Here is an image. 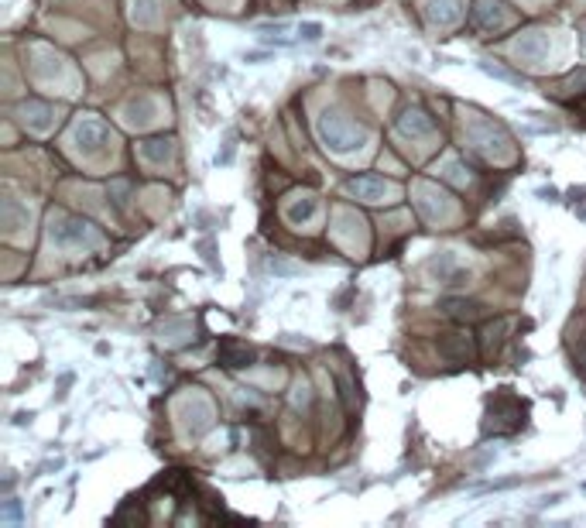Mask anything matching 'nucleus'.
Instances as JSON below:
<instances>
[{
	"instance_id": "obj_1",
	"label": "nucleus",
	"mask_w": 586,
	"mask_h": 528,
	"mask_svg": "<svg viewBox=\"0 0 586 528\" xmlns=\"http://www.w3.org/2000/svg\"><path fill=\"white\" fill-rule=\"evenodd\" d=\"M319 137L333 155H353L367 144V127L347 117L343 110H322L319 117Z\"/></svg>"
},
{
	"instance_id": "obj_2",
	"label": "nucleus",
	"mask_w": 586,
	"mask_h": 528,
	"mask_svg": "<svg viewBox=\"0 0 586 528\" xmlns=\"http://www.w3.org/2000/svg\"><path fill=\"white\" fill-rule=\"evenodd\" d=\"M463 137H466V144H470L477 155H483V158H490V161H507L514 155L511 134H507L501 124H494L490 117L470 113L466 124H463Z\"/></svg>"
},
{
	"instance_id": "obj_3",
	"label": "nucleus",
	"mask_w": 586,
	"mask_h": 528,
	"mask_svg": "<svg viewBox=\"0 0 586 528\" xmlns=\"http://www.w3.org/2000/svg\"><path fill=\"white\" fill-rule=\"evenodd\" d=\"M49 237L62 251H93V247L103 244L100 230L93 223H86L79 216H69V213H52L49 216Z\"/></svg>"
},
{
	"instance_id": "obj_4",
	"label": "nucleus",
	"mask_w": 586,
	"mask_h": 528,
	"mask_svg": "<svg viewBox=\"0 0 586 528\" xmlns=\"http://www.w3.org/2000/svg\"><path fill=\"white\" fill-rule=\"evenodd\" d=\"M528 419V405L521 398H514L511 391H497L487 401V419H483V432L487 436H511L518 432Z\"/></svg>"
},
{
	"instance_id": "obj_5",
	"label": "nucleus",
	"mask_w": 586,
	"mask_h": 528,
	"mask_svg": "<svg viewBox=\"0 0 586 528\" xmlns=\"http://www.w3.org/2000/svg\"><path fill=\"white\" fill-rule=\"evenodd\" d=\"M412 199H415V206L422 213V220H428V223H446V220H453V213H456L453 199L432 182L412 185Z\"/></svg>"
},
{
	"instance_id": "obj_6",
	"label": "nucleus",
	"mask_w": 586,
	"mask_h": 528,
	"mask_svg": "<svg viewBox=\"0 0 586 528\" xmlns=\"http://www.w3.org/2000/svg\"><path fill=\"white\" fill-rule=\"evenodd\" d=\"M72 144L79 148L82 155H103L113 148V134L103 120H96V117H79L76 124H72Z\"/></svg>"
},
{
	"instance_id": "obj_7",
	"label": "nucleus",
	"mask_w": 586,
	"mask_h": 528,
	"mask_svg": "<svg viewBox=\"0 0 586 528\" xmlns=\"http://www.w3.org/2000/svg\"><path fill=\"white\" fill-rule=\"evenodd\" d=\"M179 419H182V429L189 436H203L210 425H213V401L199 391H192L189 398L179 401Z\"/></svg>"
},
{
	"instance_id": "obj_8",
	"label": "nucleus",
	"mask_w": 586,
	"mask_h": 528,
	"mask_svg": "<svg viewBox=\"0 0 586 528\" xmlns=\"http://www.w3.org/2000/svg\"><path fill=\"white\" fill-rule=\"evenodd\" d=\"M435 346H439V357H442L446 364H473V360H477V340H473L466 329L439 337Z\"/></svg>"
},
{
	"instance_id": "obj_9",
	"label": "nucleus",
	"mask_w": 586,
	"mask_h": 528,
	"mask_svg": "<svg viewBox=\"0 0 586 528\" xmlns=\"http://www.w3.org/2000/svg\"><path fill=\"white\" fill-rule=\"evenodd\" d=\"M350 196H357L360 203H388L398 196V185L391 179H381V175H360V179H350Z\"/></svg>"
},
{
	"instance_id": "obj_10",
	"label": "nucleus",
	"mask_w": 586,
	"mask_h": 528,
	"mask_svg": "<svg viewBox=\"0 0 586 528\" xmlns=\"http://www.w3.org/2000/svg\"><path fill=\"white\" fill-rule=\"evenodd\" d=\"M428 275L439 282V285H459V282H466L470 278V271L459 264L453 251H442V254H435L432 261H428Z\"/></svg>"
},
{
	"instance_id": "obj_11",
	"label": "nucleus",
	"mask_w": 586,
	"mask_h": 528,
	"mask_svg": "<svg viewBox=\"0 0 586 528\" xmlns=\"http://www.w3.org/2000/svg\"><path fill=\"white\" fill-rule=\"evenodd\" d=\"M398 131L405 137H412V141H426V137L435 134V120L428 117L422 106H405L398 117Z\"/></svg>"
},
{
	"instance_id": "obj_12",
	"label": "nucleus",
	"mask_w": 586,
	"mask_h": 528,
	"mask_svg": "<svg viewBox=\"0 0 586 528\" xmlns=\"http://www.w3.org/2000/svg\"><path fill=\"white\" fill-rule=\"evenodd\" d=\"M514 58L528 62V65H542L549 58V34L545 31H528L514 42Z\"/></svg>"
},
{
	"instance_id": "obj_13",
	"label": "nucleus",
	"mask_w": 586,
	"mask_h": 528,
	"mask_svg": "<svg viewBox=\"0 0 586 528\" xmlns=\"http://www.w3.org/2000/svg\"><path fill=\"white\" fill-rule=\"evenodd\" d=\"M161 113V103L155 96H148V93H141V96H134L124 103V120H127V127H148V124H155Z\"/></svg>"
},
{
	"instance_id": "obj_14",
	"label": "nucleus",
	"mask_w": 586,
	"mask_h": 528,
	"mask_svg": "<svg viewBox=\"0 0 586 528\" xmlns=\"http://www.w3.org/2000/svg\"><path fill=\"white\" fill-rule=\"evenodd\" d=\"M470 18L480 31H501L507 25V14H504V4L501 0H473L470 7Z\"/></svg>"
},
{
	"instance_id": "obj_15",
	"label": "nucleus",
	"mask_w": 586,
	"mask_h": 528,
	"mask_svg": "<svg viewBox=\"0 0 586 528\" xmlns=\"http://www.w3.org/2000/svg\"><path fill=\"white\" fill-rule=\"evenodd\" d=\"M463 0H426V21L432 27H453L463 18Z\"/></svg>"
},
{
	"instance_id": "obj_16",
	"label": "nucleus",
	"mask_w": 586,
	"mask_h": 528,
	"mask_svg": "<svg viewBox=\"0 0 586 528\" xmlns=\"http://www.w3.org/2000/svg\"><path fill=\"white\" fill-rule=\"evenodd\" d=\"M18 117H21V124L25 127H31V131H49L52 127V117L55 110L49 103H42V100H27V103L18 106Z\"/></svg>"
},
{
	"instance_id": "obj_17",
	"label": "nucleus",
	"mask_w": 586,
	"mask_h": 528,
	"mask_svg": "<svg viewBox=\"0 0 586 528\" xmlns=\"http://www.w3.org/2000/svg\"><path fill=\"white\" fill-rule=\"evenodd\" d=\"M31 73L38 80H58L65 73L62 55H55L52 49H31Z\"/></svg>"
},
{
	"instance_id": "obj_18",
	"label": "nucleus",
	"mask_w": 586,
	"mask_h": 528,
	"mask_svg": "<svg viewBox=\"0 0 586 528\" xmlns=\"http://www.w3.org/2000/svg\"><path fill=\"white\" fill-rule=\"evenodd\" d=\"M439 309H442V316L456 319V322H477V319H483V306L473 302V298H446Z\"/></svg>"
},
{
	"instance_id": "obj_19",
	"label": "nucleus",
	"mask_w": 586,
	"mask_h": 528,
	"mask_svg": "<svg viewBox=\"0 0 586 528\" xmlns=\"http://www.w3.org/2000/svg\"><path fill=\"white\" fill-rule=\"evenodd\" d=\"M569 357H573L576 374L586 381V319L569 326Z\"/></svg>"
},
{
	"instance_id": "obj_20",
	"label": "nucleus",
	"mask_w": 586,
	"mask_h": 528,
	"mask_svg": "<svg viewBox=\"0 0 586 528\" xmlns=\"http://www.w3.org/2000/svg\"><path fill=\"white\" fill-rule=\"evenodd\" d=\"M219 364H227V367H250L254 364V350L247 344H237V340H223L219 344Z\"/></svg>"
},
{
	"instance_id": "obj_21",
	"label": "nucleus",
	"mask_w": 586,
	"mask_h": 528,
	"mask_svg": "<svg viewBox=\"0 0 586 528\" xmlns=\"http://www.w3.org/2000/svg\"><path fill=\"white\" fill-rule=\"evenodd\" d=\"M319 210V203H316V196H298V199H288L285 203V220L292 223V227H302V223H309L312 216Z\"/></svg>"
},
{
	"instance_id": "obj_22",
	"label": "nucleus",
	"mask_w": 586,
	"mask_h": 528,
	"mask_svg": "<svg viewBox=\"0 0 586 528\" xmlns=\"http://www.w3.org/2000/svg\"><path fill=\"white\" fill-rule=\"evenodd\" d=\"M172 151H175L172 137H151V141H141V148H137V155L148 165H165V161L172 158Z\"/></svg>"
},
{
	"instance_id": "obj_23",
	"label": "nucleus",
	"mask_w": 586,
	"mask_h": 528,
	"mask_svg": "<svg viewBox=\"0 0 586 528\" xmlns=\"http://www.w3.org/2000/svg\"><path fill=\"white\" fill-rule=\"evenodd\" d=\"M161 7H165V0H134V21L137 25H158L161 21Z\"/></svg>"
},
{
	"instance_id": "obj_24",
	"label": "nucleus",
	"mask_w": 586,
	"mask_h": 528,
	"mask_svg": "<svg viewBox=\"0 0 586 528\" xmlns=\"http://www.w3.org/2000/svg\"><path fill=\"white\" fill-rule=\"evenodd\" d=\"M189 337H192V326H189L186 319H175V322H168V326H161V340L172 346L186 344Z\"/></svg>"
},
{
	"instance_id": "obj_25",
	"label": "nucleus",
	"mask_w": 586,
	"mask_h": 528,
	"mask_svg": "<svg viewBox=\"0 0 586 528\" xmlns=\"http://www.w3.org/2000/svg\"><path fill=\"white\" fill-rule=\"evenodd\" d=\"M504 333H507V319H497V322H490L487 329H483V350L487 353H497L501 344H504Z\"/></svg>"
},
{
	"instance_id": "obj_26",
	"label": "nucleus",
	"mask_w": 586,
	"mask_h": 528,
	"mask_svg": "<svg viewBox=\"0 0 586 528\" xmlns=\"http://www.w3.org/2000/svg\"><path fill=\"white\" fill-rule=\"evenodd\" d=\"M480 69H483L487 76H494V80H504V82H511V86H525V76H521V73H511V69L497 65V62H490V58H483Z\"/></svg>"
},
{
	"instance_id": "obj_27",
	"label": "nucleus",
	"mask_w": 586,
	"mask_h": 528,
	"mask_svg": "<svg viewBox=\"0 0 586 528\" xmlns=\"http://www.w3.org/2000/svg\"><path fill=\"white\" fill-rule=\"evenodd\" d=\"M21 223H27V210L18 206V199H4V227H7V234H14Z\"/></svg>"
},
{
	"instance_id": "obj_28",
	"label": "nucleus",
	"mask_w": 586,
	"mask_h": 528,
	"mask_svg": "<svg viewBox=\"0 0 586 528\" xmlns=\"http://www.w3.org/2000/svg\"><path fill=\"white\" fill-rule=\"evenodd\" d=\"M439 172H442V179H450V182H456V185L470 182V175H463V165H459V158H446L442 165H439Z\"/></svg>"
},
{
	"instance_id": "obj_29",
	"label": "nucleus",
	"mask_w": 586,
	"mask_h": 528,
	"mask_svg": "<svg viewBox=\"0 0 586 528\" xmlns=\"http://www.w3.org/2000/svg\"><path fill=\"white\" fill-rule=\"evenodd\" d=\"M586 69H580L576 76H569V80L559 86V96H580V93H586Z\"/></svg>"
},
{
	"instance_id": "obj_30",
	"label": "nucleus",
	"mask_w": 586,
	"mask_h": 528,
	"mask_svg": "<svg viewBox=\"0 0 586 528\" xmlns=\"http://www.w3.org/2000/svg\"><path fill=\"white\" fill-rule=\"evenodd\" d=\"M319 34H322L319 25H302L298 27V38H302V42H319Z\"/></svg>"
},
{
	"instance_id": "obj_31",
	"label": "nucleus",
	"mask_w": 586,
	"mask_h": 528,
	"mask_svg": "<svg viewBox=\"0 0 586 528\" xmlns=\"http://www.w3.org/2000/svg\"><path fill=\"white\" fill-rule=\"evenodd\" d=\"M271 271H281V275H292L295 268H292V264H281V261H271Z\"/></svg>"
},
{
	"instance_id": "obj_32",
	"label": "nucleus",
	"mask_w": 586,
	"mask_h": 528,
	"mask_svg": "<svg viewBox=\"0 0 586 528\" xmlns=\"http://www.w3.org/2000/svg\"><path fill=\"white\" fill-rule=\"evenodd\" d=\"M4 518H7V522H18V504H14V501L7 504V511H4Z\"/></svg>"
}]
</instances>
